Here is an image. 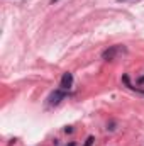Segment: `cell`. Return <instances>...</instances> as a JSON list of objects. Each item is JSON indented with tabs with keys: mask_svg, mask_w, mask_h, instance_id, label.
Here are the masks:
<instances>
[{
	"mask_svg": "<svg viewBox=\"0 0 144 146\" xmlns=\"http://www.w3.org/2000/svg\"><path fill=\"white\" fill-rule=\"evenodd\" d=\"M59 87L63 88V90H70L73 87V75L70 72L63 73V76H61V82H59Z\"/></svg>",
	"mask_w": 144,
	"mask_h": 146,
	"instance_id": "3",
	"label": "cell"
},
{
	"mask_svg": "<svg viewBox=\"0 0 144 146\" xmlns=\"http://www.w3.org/2000/svg\"><path fill=\"white\" fill-rule=\"evenodd\" d=\"M117 2H127V0H117Z\"/></svg>",
	"mask_w": 144,
	"mask_h": 146,
	"instance_id": "7",
	"label": "cell"
},
{
	"mask_svg": "<svg viewBox=\"0 0 144 146\" xmlns=\"http://www.w3.org/2000/svg\"><path fill=\"white\" fill-rule=\"evenodd\" d=\"M68 146H76V145H75V143H70V145H68Z\"/></svg>",
	"mask_w": 144,
	"mask_h": 146,
	"instance_id": "6",
	"label": "cell"
},
{
	"mask_svg": "<svg viewBox=\"0 0 144 146\" xmlns=\"http://www.w3.org/2000/svg\"><path fill=\"white\" fill-rule=\"evenodd\" d=\"M56 2H59V0H51V3H56Z\"/></svg>",
	"mask_w": 144,
	"mask_h": 146,
	"instance_id": "5",
	"label": "cell"
},
{
	"mask_svg": "<svg viewBox=\"0 0 144 146\" xmlns=\"http://www.w3.org/2000/svg\"><path fill=\"white\" fill-rule=\"evenodd\" d=\"M93 141H95V138H93V136H88L87 141H85V146H92L93 145Z\"/></svg>",
	"mask_w": 144,
	"mask_h": 146,
	"instance_id": "4",
	"label": "cell"
},
{
	"mask_svg": "<svg viewBox=\"0 0 144 146\" xmlns=\"http://www.w3.org/2000/svg\"><path fill=\"white\" fill-rule=\"evenodd\" d=\"M68 97V92L66 90H63V88H59V90H54V92H51V95L48 97V104L49 106H58L63 99H66Z\"/></svg>",
	"mask_w": 144,
	"mask_h": 146,
	"instance_id": "2",
	"label": "cell"
},
{
	"mask_svg": "<svg viewBox=\"0 0 144 146\" xmlns=\"http://www.w3.org/2000/svg\"><path fill=\"white\" fill-rule=\"evenodd\" d=\"M126 53H127V48H126L124 44H115V46H110L108 49H105V51L102 53V60L112 61V60H115L117 56H122V54H126Z\"/></svg>",
	"mask_w": 144,
	"mask_h": 146,
	"instance_id": "1",
	"label": "cell"
}]
</instances>
